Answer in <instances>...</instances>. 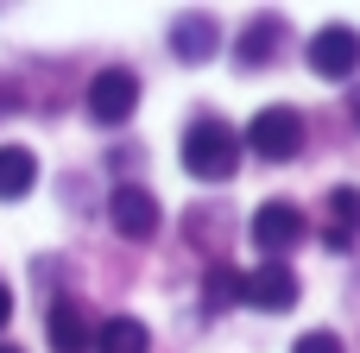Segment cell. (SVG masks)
<instances>
[{
	"label": "cell",
	"mask_w": 360,
	"mask_h": 353,
	"mask_svg": "<svg viewBox=\"0 0 360 353\" xmlns=\"http://www.w3.org/2000/svg\"><path fill=\"white\" fill-rule=\"evenodd\" d=\"M329 246H354L360 240V189H335L329 196Z\"/></svg>",
	"instance_id": "cell-13"
},
{
	"label": "cell",
	"mask_w": 360,
	"mask_h": 353,
	"mask_svg": "<svg viewBox=\"0 0 360 353\" xmlns=\"http://www.w3.org/2000/svg\"><path fill=\"white\" fill-rule=\"evenodd\" d=\"M240 303H253V309H266V316H285V309L297 303V272H291L285 259H266L259 272H240Z\"/></svg>",
	"instance_id": "cell-4"
},
{
	"label": "cell",
	"mask_w": 360,
	"mask_h": 353,
	"mask_svg": "<svg viewBox=\"0 0 360 353\" xmlns=\"http://www.w3.org/2000/svg\"><path fill=\"white\" fill-rule=\"evenodd\" d=\"M247 145H253L266 164L297 158V152H304V114H297V107H259V114L247 120Z\"/></svg>",
	"instance_id": "cell-2"
},
{
	"label": "cell",
	"mask_w": 360,
	"mask_h": 353,
	"mask_svg": "<svg viewBox=\"0 0 360 353\" xmlns=\"http://www.w3.org/2000/svg\"><path fill=\"white\" fill-rule=\"evenodd\" d=\"M291 353H342V341L329 335V328H316V335H297V347Z\"/></svg>",
	"instance_id": "cell-15"
},
{
	"label": "cell",
	"mask_w": 360,
	"mask_h": 353,
	"mask_svg": "<svg viewBox=\"0 0 360 353\" xmlns=\"http://www.w3.org/2000/svg\"><path fill=\"white\" fill-rule=\"evenodd\" d=\"M215 51H221V25H215L209 13L171 19V57H177V63H209Z\"/></svg>",
	"instance_id": "cell-8"
},
{
	"label": "cell",
	"mask_w": 360,
	"mask_h": 353,
	"mask_svg": "<svg viewBox=\"0 0 360 353\" xmlns=\"http://www.w3.org/2000/svg\"><path fill=\"white\" fill-rule=\"evenodd\" d=\"M278 44H285V19L259 13V19H247V32H240L234 57H240V69H266V57H278Z\"/></svg>",
	"instance_id": "cell-9"
},
{
	"label": "cell",
	"mask_w": 360,
	"mask_h": 353,
	"mask_svg": "<svg viewBox=\"0 0 360 353\" xmlns=\"http://www.w3.org/2000/svg\"><path fill=\"white\" fill-rule=\"evenodd\" d=\"M297 240H304V208H297V202H259V215H253V246H259L266 259H285Z\"/></svg>",
	"instance_id": "cell-7"
},
{
	"label": "cell",
	"mask_w": 360,
	"mask_h": 353,
	"mask_svg": "<svg viewBox=\"0 0 360 353\" xmlns=\"http://www.w3.org/2000/svg\"><path fill=\"white\" fill-rule=\"evenodd\" d=\"M146 347H152V335H146L139 316H108L101 335H95V353H146Z\"/></svg>",
	"instance_id": "cell-12"
},
{
	"label": "cell",
	"mask_w": 360,
	"mask_h": 353,
	"mask_svg": "<svg viewBox=\"0 0 360 353\" xmlns=\"http://www.w3.org/2000/svg\"><path fill=\"white\" fill-rule=\"evenodd\" d=\"M348 114H354V120H360V82H354V95H348Z\"/></svg>",
	"instance_id": "cell-17"
},
{
	"label": "cell",
	"mask_w": 360,
	"mask_h": 353,
	"mask_svg": "<svg viewBox=\"0 0 360 353\" xmlns=\"http://www.w3.org/2000/svg\"><path fill=\"white\" fill-rule=\"evenodd\" d=\"M51 347L57 353H89L95 335H89V316L76 303H51Z\"/></svg>",
	"instance_id": "cell-11"
},
{
	"label": "cell",
	"mask_w": 360,
	"mask_h": 353,
	"mask_svg": "<svg viewBox=\"0 0 360 353\" xmlns=\"http://www.w3.org/2000/svg\"><path fill=\"white\" fill-rule=\"evenodd\" d=\"M202 303H209V309H221V303H240V272L215 265V272H209V284H202Z\"/></svg>",
	"instance_id": "cell-14"
},
{
	"label": "cell",
	"mask_w": 360,
	"mask_h": 353,
	"mask_svg": "<svg viewBox=\"0 0 360 353\" xmlns=\"http://www.w3.org/2000/svg\"><path fill=\"white\" fill-rule=\"evenodd\" d=\"M234 164H240V139H234V126H221V120H209V114L184 126V171H190L196 183H228Z\"/></svg>",
	"instance_id": "cell-1"
},
{
	"label": "cell",
	"mask_w": 360,
	"mask_h": 353,
	"mask_svg": "<svg viewBox=\"0 0 360 353\" xmlns=\"http://www.w3.org/2000/svg\"><path fill=\"white\" fill-rule=\"evenodd\" d=\"M310 69H316L323 82H348L360 69V32L354 25H323V32L310 38Z\"/></svg>",
	"instance_id": "cell-5"
},
{
	"label": "cell",
	"mask_w": 360,
	"mask_h": 353,
	"mask_svg": "<svg viewBox=\"0 0 360 353\" xmlns=\"http://www.w3.org/2000/svg\"><path fill=\"white\" fill-rule=\"evenodd\" d=\"M108 221H114V234H127V240H152V234H158V221H165V208H158V196H152V189L120 183V189L108 196Z\"/></svg>",
	"instance_id": "cell-6"
},
{
	"label": "cell",
	"mask_w": 360,
	"mask_h": 353,
	"mask_svg": "<svg viewBox=\"0 0 360 353\" xmlns=\"http://www.w3.org/2000/svg\"><path fill=\"white\" fill-rule=\"evenodd\" d=\"M32 183H38V158L25 145H0V202L32 196Z\"/></svg>",
	"instance_id": "cell-10"
},
{
	"label": "cell",
	"mask_w": 360,
	"mask_h": 353,
	"mask_svg": "<svg viewBox=\"0 0 360 353\" xmlns=\"http://www.w3.org/2000/svg\"><path fill=\"white\" fill-rule=\"evenodd\" d=\"M0 353H19V347H0Z\"/></svg>",
	"instance_id": "cell-18"
},
{
	"label": "cell",
	"mask_w": 360,
	"mask_h": 353,
	"mask_svg": "<svg viewBox=\"0 0 360 353\" xmlns=\"http://www.w3.org/2000/svg\"><path fill=\"white\" fill-rule=\"evenodd\" d=\"M6 322H13V291L0 284V328H6Z\"/></svg>",
	"instance_id": "cell-16"
},
{
	"label": "cell",
	"mask_w": 360,
	"mask_h": 353,
	"mask_svg": "<svg viewBox=\"0 0 360 353\" xmlns=\"http://www.w3.org/2000/svg\"><path fill=\"white\" fill-rule=\"evenodd\" d=\"M133 107H139V76L133 69H95V82H89V120H101V126H120V120H133Z\"/></svg>",
	"instance_id": "cell-3"
}]
</instances>
